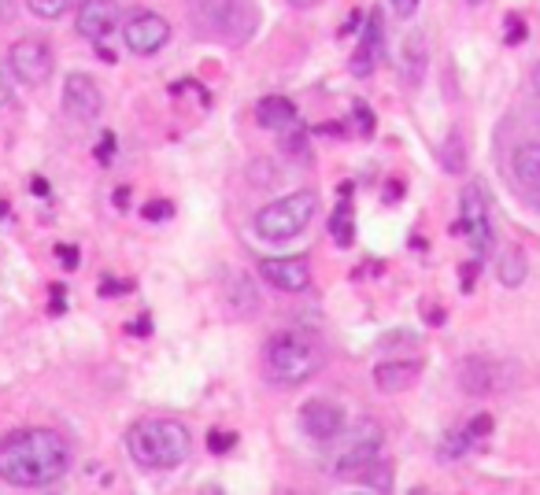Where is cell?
Segmentation results:
<instances>
[{"mask_svg": "<svg viewBox=\"0 0 540 495\" xmlns=\"http://www.w3.org/2000/svg\"><path fill=\"white\" fill-rule=\"evenodd\" d=\"M418 377H422V363H418V359H389V363L374 366V385H378L381 392H389V396L407 392Z\"/></svg>", "mask_w": 540, "mask_h": 495, "instance_id": "15", "label": "cell"}, {"mask_svg": "<svg viewBox=\"0 0 540 495\" xmlns=\"http://www.w3.org/2000/svg\"><path fill=\"white\" fill-rule=\"evenodd\" d=\"M12 71L19 82L26 85H41L52 78V67H56V56H52V45L45 37H19L12 45Z\"/></svg>", "mask_w": 540, "mask_h": 495, "instance_id": "8", "label": "cell"}, {"mask_svg": "<svg viewBox=\"0 0 540 495\" xmlns=\"http://www.w3.org/2000/svg\"><path fill=\"white\" fill-rule=\"evenodd\" d=\"M111 156H115V133H104V141L97 145V159L100 163H111Z\"/></svg>", "mask_w": 540, "mask_h": 495, "instance_id": "32", "label": "cell"}, {"mask_svg": "<svg viewBox=\"0 0 540 495\" xmlns=\"http://www.w3.org/2000/svg\"><path fill=\"white\" fill-rule=\"evenodd\" d=\"M71 470V447L52 429H15L0 440V481L49 488Z\"/></svg>", "mask_w": 540, "mask_h": 495, "instance_id": "1", "label": "cell"}, {"mask_svg": "<svg viewBox=\"0 0 540 495\" xmlns=\"http://www.w3.org/2000/svg\"><path fill=\"white\" fill-rule=\"evenodd\" d=\"M226 303H230V311H234L237 318H252V314L259 311L256 285H252L245 274H234V278H230V285H226Z\"/></svg>", "mask_w": 540, "mask_h": 495, "instance_id": "20", "label": "cell"}, {"mask_svg": "<svg viewBox=\"0 0 540 495\" xmlns=\"http://www.w3.org/2000/svg\"><path fill=\"white\" fill-rule=\"evenodd\" d=\"M356 119H359V130H363V133L374 130V115H370V111L363 108V104H356Z\"/></svg>", "mask_w": 540, "mask_h": 495, "instance_id": "37", "label": "cell"}, {"mask_svg": "<svg viewBox=\"0 0 540 495\" xmlns=\"http://www.w3.org/2000/svg\"><path fill=\"white\" fill-rule=\"evenodd\" d=\"M470 4H485V0H470Z\"/></svg>", "mask_w": 540, "mask_h": 495, "instance_id": "43", "label": "cell"}, {"mask_svg": "<svg viewBox=\"0 0 540 495\" xmlns=\"http://www.w3.org/2000/svg\"><path fill=\"white\" fill-rule=\"evenodd\" d=\"M496 278H500V285L504 289H518V285H526L529 278V259L518 248H511V252H504L500 259H496Z\"/></svg>", "mask_w": 540, "mask_h": 495, "instance_id": "22", "label": "cell"}, {"mask_svg": "<svg viewBox=\"0 0 540 495\" xmlns=\"http://www.w3.org/2000/svg\"><path fill=\"white\" fill-rule=\"evenodd\" d=\"M34 193H37V196H49V185L41 182V178H34Z\"/></svg>", "mask_w": 540, "mask_h": 495, "instance_id": "40", "label": "cell"}, {"mask_svg": "<svg viewBox=\"0 0 540 495\" xmlns=\"http://www.w3.org/2000/svg\"><path fill=\"white\" fill-rule=\"evenodd\" d=\"M319 215V196L311 189H296V193L274 200V204L259 207L256 218H252V230H256L259 241L267 244H285L296 241L300 233L311 226V218Z\"/></svg>", "mask_w": 540, "mask_h": 495, "instance_id": "4", "label": "cell"}, {"mask_svg": "<svg viewBox=\"0 0 540 495\" xmlns=\"http://www.w3.org/2000/svg\"><path fill=\"white\" fill-rule=\"evenodd\" d=\"M56 255H60V263L67 266V270H74V266H78V248H71V244H60V248H56Z\"/></svg>", "mask_w": 540, "mask_h": 495, "instance_id": "34", "label": "cell"}, {"mask_svg": "<svg viewBox=\"0 0 540 495\" xmlns=\"http://www.w3.org/2000/svg\"><path fill=\"white\" fill-rule=\"evenodd\" d=\"M467 447H470L467 429L448 433V436H444V444H441V462H452V459H459V455H467Z\"/></svg>", "mask_w": 540, "mask_h": 495, "instance_id": "26", "label": "cell"}, {"mask_svg": "<svg viewBox=\"0 0 540 495\" xmlns=\"http://www.w3.org/2000/svg\"><path fill=\"white\" fill-rule=\"evenodd\" d=\"M4 104H12V78L0 67V108H4Z\"/></svg>", "mask_w": 540, "mask_h": 495, "instance_id": "36", "label": "cell"}, {"mask_svg": "<svg viewBox=\"0 0 540 495\" xmlns=\"http://www.w3.org/2000/svg\"><path fill=\"white\" fill-rule=\"evenodd\" d=\"M359 484H367L370 492H393V466L385 459H374L367 470L356 477Z\"/></svg>", "mask_w": 540, "mask_h": 495, "instance_id": "23", "label": "cell"}, {"mask_svg": "<svg viewBox=\"0 0 540 495\" xmlns=\"http://www.w3.org/2000/svg\"><path fill=\"white\" fill-rule=\"evenodd\" d=\"M330 237L341 244V248H352V241H356V207H352L348 185H344L341 204H337V211H333V218H330Z\"/></svg>", "mask_w": 540, "mask_h": 495, "instance_id": "21", "label": "cell"}, {"mask_svg": "<svg viewBox=\"0 0 540 495\" xmlns=\"http://www.w3.org/2000/svg\"><path fill=\"white\" fill-rule=\"evenodd\" d=\"M452 233L467 237L470 252L485 259L492 255V244H496V233H492V211H489V193L481 182H470L463 193H459V222L452 226Z\"/></svg>", "mask_w": 540, "mask_h": 495, "instance_id": "6", "label": "cell"}, {"mask_svg": "<svg viewBox=\"0 0 540 495\" xmlns=\"http://www.w3.org/2000/svg\"><path fill=\"white\" fill-rule=\"evenodd\" d=\"M533 85H537V89H540V63H537V67H533Z\"/></svg>", "mask_w": 540, "mask_h": 495, "instance_id": "42", "label": "cell"}, {"mask_svg": "<svg viewBox=\"0 0 540 495\" xmlns=\"http://www.w3.org/2000/svg\"><path fill=\"white\" fill-rule=\"evenodd\" d=\"M189 15L200 34L208 37H245L241 19H245V0H189Z\"/></svg>", "mask_w": 540, "mask_h": 495, "instance_id": "7", "label": "cell"}, {"mask_svg": "<svg viewBox=\"0 0 540 495\" xmlns=\"http://www.w3.org/2000/svg\"><path fill=\"white\" fill-rule=\"evenodd\" d=\"M141 215L148 218V222H163V218L174 215V204H167V200H152V204H145V211Z\"/></svg>", "mask_w": 540, "mask_h": 495, "instance_id": "29", "label": "cell"}, {"mask_svg": "<svg viewBox=\"0 0 540 495\" xmlns=\"http://www.w3.org/2000/svg\"><path fill=\"white\" fill-rule=\"evenodd\" d=\"M263 359H267V374L274 385L296 388L326 366V344L311 329H282L267 340Z\"/></svg>", "mask_w": 540, "mask_h": 495, "instance_id": "2", "label": "cell"}, {"mask_svg": "<svg viewBox=\"0 0 540 495\" xmlns=\"http://www.w3.org/2000/svg\"><path fill=\"white\" fill-rule=\"evenodd\" d=\"M344 425H348V418H344V411L333 399L319 396V399H307L304 407H300V429H304L311 440H319V444H330Z\"/></svg>", "mask_w": 540, "mask_h": 495, "instance_id": "10", "label": "cell"}, {"mask_svg": "<svg viewBox=\"0 0 540 495\" xmlns=\"http://www.w3.org/2000/svg\"><path fill=\"white\" fill-rule=\"evenodd\" d=\"M115 204H119V207L130 204V189H119V193H115Z\"/></svg>", "mask_w": 540, "mask_h": 495, "instance_id": "39", "label": "cell"}, {"mask_svg": "<svg viewBox=\"0 0 540 495\" xmlns=\"http://www.w3.org/2000/svg\"><path fill=\"white\" fill-rule=\"evenodd\" d=\"M130 289H134L130 281H104V285H100V296H123V292Z\"/></svg>", "mask_w": 540, "mask_h": 495, "instance_id": "33", "label": "cell"}, {"mask_svg": "<svg viewBox=\"0 0 540 495\" xmlns=\"http://www.w3.org/2000/svg\"><path fill=\"white\" fill-rule=\"evenodd\" d=\"M126 447L145 470H178L189 459L193 440L178 418H141L130 425Z\"/></svg>", "mask_w": 540, "mask_h": 495, "instance_id": "3", "label": "cell"}, {"mask_svg": "<svg viewBox=\"0 0 540 495\" xmlns=\"http://www.w3.org/2000/svg\"><path fill=\"white\" fill-rule=\"evenodd\" d=\"M289 4H293V8H315L319 0H289Z\"/></svg>", "mask_w": 540, "mask_h": 495, "instance_id": "41", "label": "cell"}, {"mask_svg": "<svg viewBox=\"0 0 540 495\" xmlns=\"http://www.w3.org/2000/svg\"><path fill=\"white\" fill-rule=\"evenodd\" d=\"M511 170H515V178L522 189L540 196V141H529V145L515 148V156H511Z\"/></svg>", "mask_w": 540, "mask_h": 495, "instance_id": "17", "label": "cell"}, {"mask_svg": "<svg viewBox=\"0 0 540 495\" xmlns=\"http://www.w3.org/2000/svg\"><path fill=\"white\" fill-rule=\"evenodd\" d=\"M123 12H119V0H82L78 4V34L100 45V41H108L115 34V26H119Z\"/></svg>", "mask_w": 540, "mask_h": 495, "instance_id": "11", "label": "cell"}, {"mask_svg": "<svg viewBox=\"0 0 540 495\" xmlns=\"http://www.w3.org/2000/svg\"><path fill=\"white\" fill-rule=\"evenodd\" d=\"M492 414H478V418H474V422L467 425V436H470V444H474V440H485V436L492 433Z\"/></svg>", "mask_w": 540, "mask_h": 495, "instance_id": "28", "label": "cell"}, {"mask_svg": "<svg viewBox=\"0 0 540 495\" xmlns=\"http://www.w3.org/2000/svg\"><path fill=\"white\" fill-rule=\"evenodd\" d=\"M389 4H393L396 19H415V12H418V4H422V0H389Z\"/></svg>", "mask_w": 540, "mask_h": 495, "instance_id": "31", "label": "cell"}, {"mask_svg": "<svg viewBox=\"0 0 540 495\" xmlns=\"http://www.w3.org/2000/svg\"><path fill=\"white\" fill-rule=\"evenodd\" d=\"M381 56H385V19H381V12H370L367 23H363L359 49H356V56H352V74H356V78L374 74Z\"/></svg>", "mask_w": 540, "mask_h": 495, "instance_id": "14", "label": "cell"}, {"mask_svg": "<svg viewBox=\"0 0 540 495\" xmlns=\"http://www.w3.org/2000/svg\"><path fill=\"white\" fill-rule=\"evenodd\" d=\"M426 60H430V52H426V37L418 34V30H411V34L404 37V49H400V67H404V78L411 85L426 74Z\"/></svg>", "mask_w": 540, "mask_h": 495, "instance_id": "19", "label": "cell"}, {"mask_svg": "<svg viewBox=\"0 0 540 495\" xmlns=\"http://www.w3.org/2000/svg\"><path fill=\"white\" fill-rule=\"evenodd\" d=\"M400 200H404V185L393 182L389 189H385V204H400Z\"/></svg>", "mask_w": 540, "mask_h": 495, "instance_id": "38", "label": "cell"}, {"mask_svg": "<svg viewBox=\"0 0 540 495\" xmlns=\"http://www.w3.org/2000/svg\"><path fill=\"white\" fill-rule=\"evenodd\" d=\"M63 108H67L71 119L93 122L100 119V111H104V93H100L97 82H93L89 74H71V78L63 82Z\"/></svg>", "mask_w": 540, "mask_h": 495, "instance_id": "12", "label": "cell"}, {"mask_svg": "<svg viewBox=\"0 0 540 495\" xmlns=\"http://www.w3.org/2000/svg\"><path fill=\"white\" fill-rule=\"evenodd\" d=\"M441 163L448 174H463V170H467V148H463V137H459V133L448 137V145H444L441 152Z\"/></svg>", "mask_w": 540, "mask_h": 495, "instance_id": "24", "label": "cell"}, {"mask_svg": "<svg viewBox=\"0 0 540 495\" xmlns=\"http://www.w3.org/2000/svg\"><path fill=\"white\" fill-rule=\"evenodd\" d=\"M296 104L289 97H263L259 100V108H256V119H259V126H267V130H278V133H285L289 126L296 122Z\"/></svg>", "mask_w": 540, "mask_h": 495, "instance_id": "18", "label": "cell"}, {"mask_svg": "<svg viewBox=\"0 0 540 495\" xmlns=\"http://www.w3.org/2000/svg\"><path fill=\"white\" fill-rule=\"evenodd\" d=\"M123 37L130 52H137V56H156V52L167 49V41H171V23H167L160 12H134L123 23Z\"/></svg>", "mask_w": 540, "mask_h": 495, "instance_id": "9", "label": "cell"}, {"mask_svg": "<svg viewBox=\"0 0 540 495\" xmlns=\"http://www.w3.org/2000/svg\"><path fill=\"white\" fill-rule=\"evenodd\" d=\"M500 366L492 363V359H481V355H474V359H463V366H459V385L467 388L470 396H489V392H496V385H500V374H496Z\"/></svg>", "mask_w": 540, "mask_h": 495, "instance_id": "16", "label": "cell"}, {"mask_svg": "<svg viewBox=\"0 0 540 495\" xmlns=\"http://www.w3.org/2000/svg\"><path fill=\"white\" fill-rule=\"evenodd\" d=\"M504 41H507V45H518V41H526V19H522V15H507Z\"/></svg>", "mask_w": 540, "mask_h": 495, "instance_id": "27", "label": "cell"}, {"mask_svg": "<svg viewBox=\"0 0 540 495\" xmlns=\"http://www.w3.org/2000/svg\"><path fill=\"white\" fill-rule=\"evenodd\" d=\"M330 444H337V451H333V459H330L333 462L330 473H333V477H341V481H356L370 462L381 459L385 433H381L378 422H359L356 429H348V425H344Z\"/></svg>", "mask_w": 540, "mask_h": 495, "instance_id": "5", "label": "cell"}, {"mask_svg": "<svg viewBox=\"0 0 540 495\" xmlns=\"http://www.w3.org/2000/svg\"><path fill=\"white\" fill-rule=\"evenodd\" d=\"M78 4V0H26V8L37 15V19H60Z\"/></svg>", "mask_w": 540, "mask_h": 495, "instance_id": "25", "label": "cell"}, {"mask_svg": "<svg viewBox=\"0 0 540 495\" xmlns=\"http://www.w3.org/2000/svg\"><path fill=\"white\" fill-rule=\"evenodd\" d=\"M234 444H237V433H226V429H215V433L208 436L211 451H230Z\"/></svg>", "mask_w": 540, "mask_h": 495, "instance_id": "30", "label": "cell"}, {"mask_svg": "<svg viewBox=\"0 0 540 495\" xmlns=\"http://www.w3.org/2000/svg\"><path fill=\"white\" fill-rule=\"evenodd\" d=\"M15 12H19V0H0V26L15 23Z\"/></svg>", "mask_w": 540, "mask_h": 495, "instance_id": "35", "label": "cell"}, {"mask_svg": "<svg viewBox=\"0 0 540 495\" xmlns=\"http://www.w3.org/2000/svg\"><path fill=\"white\" fill-rule=\"evenodd\" d=\"M259 274L267 285H274L278 292H304L311 285V263L304 255H278V259H263Z\"/></svg>", "mask_w": 540, "mask_h": 495, "instance_id": "13", "label": "cell"}]
</instances>
